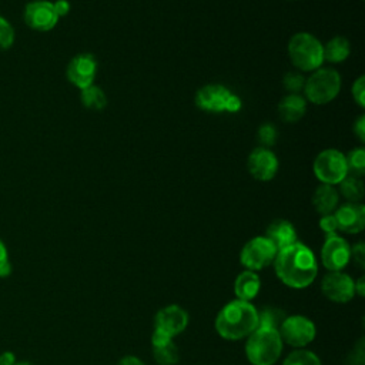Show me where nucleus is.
I'll use <instances>...</instances> for the list:
<instances>
[{"instance_id":"nucleus-2","label":"nucleus","mask_w":365,"mask_h":365,"mask_svg":"<svg viewBox=\"0 0 365 365\" xmlns=\"http://www.w3.org/2000/svg\"><path fill=\"white\" fill-rule=\"evenodd\" d=\"M214 327L227 341L244 339L258 328V311L248 301H230L217 314Z\"/></svg>"},{"instance_id":"nucleus-37","label":"nucleus","mask_w":365,"mask_h":365,"mask_svg":"<svg viewBox=\"0 0 365 365\" xmlns=\"http://www.w3.org/2000/svg\"><path fill=\"white\" fill-rule=\"evenodd\" d=\"M117 365H145V364L134 355H127V356H123Z\"/></svg>"},{"instance_id":"nucleus-9","label":"nucleus","mask_w":365,"mask_h":365,"mask_svg":"<svg viewBox=\"0 0 365 365\" xmlns=\"http://www.w3.org/2000/svg\"><path fill=\"white\" fill-rule=\"evenodd\" d=\"M282 342L295 348H304L317 336L315 324L305 315H287L278 329Z\"/></svg>"},{"instance_id":"nucleus-5","label":"nucleus","mask_w":365,"mask_h":365,"mask_svg":"<svg viewBox=\"0 0 365 365\" xmlns=\"http://www.w3.org/2000/svg\"><path fill=\"white\" fill-rule=\"evenodd\" d=\"M341 90V76L335 68L319 67L305 78L304 98L314 104H327L332 101Z\"/></svg>"},{"instance_id":"nucleus-12","label":"nucleus","mask_w":365,"mask_h":365,"mask_svg":"<svg viewBox=\"0 0 365 365\" xmlns=\"http://www.w3.org/2000/svg\"><path fill=\"white\" fill-rule=\"evenodd\" d=\"M321 291L332 302H349L355 295L354 279L342 271H329L321 279Z\"/></svg>"},{"instance_id":"nucleus-4","label":"nucleus","mask_w":365,"mask_h":365,"mask_svg":"<svg viewBox=\"0 0 365 365\" xmlns=\"http://www.w3.org/2000/svg\"><path fill=\"white\" fill-rule=\"evenodd\" d=\"M324 44L312 34L301 31L288 41V56L294 67L301 71H314L324 63Z\"/></svg>"},{"instance_id":"nucleus-3","label":"nucleus","mask_w":365,"mask_h":365,"mask_svg":"<svg viewBox=\"0 0 365 365\" xmlns=\"http://www.w3.org/2000/svg\"><path fill=\"white\" fill-rule=\"evenodd\" d=\"M282 345L277 329L257 328L247 336L245 356L251 365H274L282 352Z\"/></svg>"},{"instance_id":"nucleus-8","label":"nucleus","mask_w":365,"mask_h":365,"mask_svg":"<svg viewBox=\"0 0 365 365\" xmlns=\"http://www.w3.org/2000/svg\"><path fill=\"white\" fill-rule=\"evenodd\" d=\"M277 250L272 242L265 235H258L244 244L240 252V261L245 269L255 272L271 265Z\"/></svg>"},{"instance_id":"nucleus-19","label":"nucleus","mask_w":365,"mask_h":365,"mask_svg":"<svg viewBox=\"0 0 365 365\" xmlns=\"http://www.w3.org/2000/svg\"><path fill=\"white\" fill-rule=\"evenodd\" d=\"M261 289V278L257 272L245 269L240 272L234 281V294L237 299L248 301L254 299Z\"/></svg>"},{"instance_id":"nucleus-29","label":"nucleus","mask_w":365,"mask_h":365,"mask_svg":"<svg viewBox=\"0 0 365 365\" xmlns=\"http://www.w3.org/2000/svg\"><path fill=\"white\" fill-rule=\"evenodd\" d=\"M257 138L261 143V147L269 148L271 145H274L277 143V138H278L277 127L269 124V123L261 124L258 131H257Z\"/></svg>"},{"instance_id":"nucleus-22","label":"nucleus","mask_w":365,"mask_h":365,"mask_svg":"<svg viewBox=\"0 0 365 365\" xmlns=\"http://www.w3.org/2000/svg\"><path fill=\"white\" fill-rule=\"evenodd\" d=\"M322 47H324V61L334 63V64L345 61L351 53L349 41L342 36L332 37Z\"/></svg>"},{"instance_id":"nucleus-35","label":"nucleus","mask_w":365,"mask_h":365,"mask_svg":"<svg viewBox=\"0 0 365 365\" xmlns=\"http://www.w3.org/2000/svg\"><path fill=\"white\" fill-rule=\"evenodd\" d=\"M53 6L58 17H64L70 11V3L67 0H57L53 3Z\"/></svg>"},{"instance_id":"nucleus-36","label":"nucleus","mask_w":365,"mask_h":365,"mask_svg":"<svg viewBox=\"0 0 365 365\" xmlns=\"http://www.w3.org/2000/svg\"><path fill=\"white\" fill-rule=\"evenodd\" d=\"M17 362V358L14 352L4 351L0 354V365H14Z\"/></svg>"},{"instance_id":"nucleus-40","label":"nucleus","mask_w":365,"mask_h":365,"mask_svg":"<svg viewBox=\"0 0 365 365\" xmlns=\"http://www.w3.org/2000/svg\"><path fill=\"white\" fill-rule=\"evenodd\" d=\"M11 269H13V268H11L10 261L6 262V264H3V265L0 267V278H7V277H10Z\"/></svg>"},{"instance_id":"nucleus-11","label":"nucleus","mask_w":365,"mask_h":365,"mask_svg":"<svg viewBox=\"0 0 365 365\" xmlns=\"http://www.w3.org/2000/svg\"><path fill=\"white\" fill-rule=\"evenodd\" d=\"M23 19L24 23L36 31H50L60 20L53 1L48 0H33L27 3L23 11Z\"/></svg>"},{"instance_id":"nucleus-21","label":"nucleus","mask_w":365,"mask_h":365,"mask_svg":"<svg viewBox=\"0 0 365 365\" xmlns=\"http://www.w3.org/2000/svg\"><path fill=\"white\" fill-rule=\"evenodd\" d=\"M339 202V194L338 190L334 185L321 184L315 188L312 194V205L315 211L321 215L332 214Z\"/></svg>"},{"instance_id":"nucleus-38","label":"nucleus","mask_w":365,"mask_h":365,"mask_svg":"<svg viewBox=\"0 0 365 365\" xmlns=\"http://www.w3.org/2000/svg\"><path fill=\"white\" fill-rule=\"evenodd\" d=\"M354 288H355V294H358L359 297H364V294H365V278H364V275H361L356 281H354Z\"/></svg>"},{"instance_id":"nucleus-41","label":"nucleus","mask_w":365,"mask_h":365,"mask_svg":"<svg viewBox=\"0 0 365 365\" xmlns=\"http://www.w3.org/2000/svg\"><path fill=\"white\" fill-rule=\"evenodd\" d=\"M14 365H34V364L29 362V361H17Z\"/></svg>"},{"instance_id":"nucleus-7","label":"nucleus","mask_w":365,"mask_h":365,"mask_svg":"<svg viewBox=\"0 0 365 365\" xmlns=\"http://www.w3.org/2000/svg\"><path fill=\"white\" fill-rule=\"evenodd\" d=\"M312 171L322 184L338 185L348 175L345 154L335 148L322 150L314 160Z\"/></svg>"},{"instance_id":"nucleus-27","label":"nucleus","mask_w":365,"mask_h":365,"mask_svg":"<svg viewBox=\"0 0 365 365\" xmlns=\"http://www.w3.org/2000/svg\"><path fill=\"white\" fill-rule=\"evenodd\" d=\"M348 174L361 177L365 173V150L364 148H354L345 155Z\"/></svg>"},{"instance_id":"nucleus-26","label":"nucleus","mask_w":365,"mask_h":365,"mask_svg":"<svg viewBox=\"0 0 365 365\" xmlns=\"http://www.w3.org/2000/svg\"><path fill=\"white\" fill-rule=\"evenodd\" d=\"M282 365H322V364H321V359L317 356V354H314L312 351L299 348L288 354Z\"/></svg>"},{"instance_id":"nucleus-1","label":"nucleus","mask_w":365,"mask_h":365,"mask_svg":"<svg viewBox=\"0 0 365 365\" xmlns=\"http://www.w3.org/2000/svg\"><path fill=\"white\" fill-rule=\"evenodd\" d=\"M274 268L279 281L294 289L309 287L318 274V262L314 252L299 241L277 251Z\"/></svg>"},{"instance_id":"nucleus-31","label":"nucleus","mask_w":365,"mask_h":365,"mask_svg":"<svg viewBox=\"0 0 365 365\" xmlns=\"http://www.w3.org/2000/svg\"><path fill=\"white\" fill-rule=\"evenodd\" d=\"M352 97H354V101L362 108L365 107V78L364 76H359L354 84H352Z\"/></svg>"},{"instance_id":"nucleus-34","label":"nucleus","mask_w":365,"mask_h":365,"mask_svg":"<svg viewBox=\"0 0 365 365\" xmlns=\"http://www.w3.org/2000/svg\"><path fill=\"white\" fill-rule=\"evenodd\" d=\"M354 133H355V135L358 137V140L361 143L365 141V117L364 115H361L356 120V123L354 124Z\"/></svg>"},{"instance_id":"nucleus-28","label":"nucleus","mask_w":365,"mask_h":365,"mask_svg":"<svg viewBox=\"0 0 365 365\" xmlns=\"http://www.w3.org/2000/svg\"><path fill=\"white\" fill-rule=\"evenodd\" d=\"M16 40V31L11 23L0 14V50H9Z\"/></svg>"},{"instance_id":"nucleus-32","label":"nucleus","mask_w":365,"mask_h":365,"mask_svg":"<svg viewBox=\"0 0 365 365\" xmlns=\"http://www.w3.org/2000/svg\"><path fill=\"white\" fill-rule=\"evenodd\" d=\"M319 228L322 230V232L325 234V237L335 235V234L338 232V225H336V220H335L334 214H325V215H321V220H319Z\"/></svg>"},{"instance_id":"nucleus-14","label":"nucleus","mask_w":365,"mask_h":365,"mask_svg":"<svg viewBox=\"0 0 365 365\" xmlns=\"http://www.w3.org/2000/svg\"><path fill=\"white\" fill-rule=\"evenodd\" d=\"M351 259V247L338 234L325 237L321 248V261L328 271H342Z\"/></svg>"},{"instance_id":"nucleus-17","label":"nucleus","mask_w":365,"mask_h":365,"mask_svg":"<svg viewBox=\"0 0 365 365\" xmlns=\"http://www.w3.org/2000/svg\"><path fill=\"white\" fill-rule=\"evenodd\" d=\"M265 237L272 242L277 251L287 248L297 242V231L295 227L288 220H274L265 231Z\"/></svg>"},{"instance_id":"nucleus-24","label":"nucleus","mask_w":365,"mask_h":365,"mask_svg":"<svg viewBox=\"0 0 365 365\" xmlns=\"http://www.w3.org/2000/svg\"><path fill=\"white\" fill-rule=\"evenodd\" d=\"M258 311V328H268V329H279L281 324L284 322L287 314L282 308L278 307H264Z\"/></svg>"},{"instance_id":"nucleus-10","label":"nucleus","mask_w":365,"mask_h":365,"mask_svg":"<svg viewBox=\"0 0 365 365\" xmlns=\"http://www.w3.org/2000/svg\"><path fill=\"white\" fill-rule=\"evenodd\" d=\"M187 325L188 314L182 307L177 304L163 307L154 317V332L170 339L184 332Z\"/></svg>"},{"instance_id":"nucleus-15","label":"nucleus","mask_w":365,"mask_h":365,"mask_svg":"<svg viewBox=\"0 0 365 365\" xmlns=\"http://www.w3.org/2000/svg\"><path fill=\"white\" fill-rule=\"evenodd\" d=\"M247 168L255 180L271 181L278 171V158L269 148L259 145L250 153L247 158Z\"/></svg>"},{"instance_id":"nucleus-13","label":"nucleus","mask_w":365,"mask_h":365,"mask_svg":"<svg viewBox=\"0 0 365 365\" xmlns=\"http://www.w3.org/2000/svg\"><path fill=\"white\" fill-rule=\"evenodd\" d=\"M97 74V60L91 53H78L67 64V80L83 90L94 83Z\"/></svg>"},{"instance_id":"nucleus-33","label":"nucleus","mask_w":365,"mask_h":365,"mask_svg":"<svg viewBox=\"0 0 365 365\" xmlns=\"http://www.w3.org/2000/svg\"><path fill=\"white\" fill-rule=\"evenodd\" d=\"M351 258L354 259V262L356 264L358 268L364 269L365 267V244L362 241L354 244V247H351Z\"/></svg>"},{"instance_id":"nucleus-23","label":"nucleus","mask_w":365,"mask_h":365,"mask_svg":"<svg viewBox=\"0 0 365 365\" xmlns=\"http://www.w3.org/2000/svg\"><path fill=\"white\" fill-rule=\"evenodd\" d=\"M338 194H341L346 202H361L364 198V182L361 177H355L348 174L339 184H338Z\"/></svg>"},{"instance_id":"nucleus-30","label":"nucleus","mask_w":365,"mask_h":365,"mask_svg":"<svg viewBox=\"0 0 365 365\" xmlns=\"http://www.w3.org/2000/svg\"><path fill=\"white\" fill-rule=\"evenodd\" d=\"M305 84V77L301 73L289 71L282 77V86L289 94H298L302 91Z\"/></svg>"},{"instance_id":"nucleus-20","label":"nucleus","mask_w":365,"mask_h":365,"mask_svg":"<svg viewBox=\"0 0 365 365\" xmlns=\"http://www.w3.org/2000/svg\"><path fill=\"white\" fill-rule=\"evenodd\" d=\"M307 111V100L299 94H287L278 103V115L285 123L299 121Z\"/></svg>"},{"instance_id":"nucleus-6","label":"nucleus","mask_w":365,"mask_h":365,"mask_svg":"<svg viewBox=\"0 0 365 365\" xmlns=\"http://www.w3.org/2000/svg\"><path fill=\"white\" fill-rule=\"evenodd\" d=\"M195 106L207 113H237L241 110V100L222 84H205L197 90Z\"/></svg>"},{"instance_id":"nucleus-25","label":"nucleus","mask_w":365,"mask_h":365,"mask_svg":"<svg viewBox=\"0 0 365 365\" xmlns=\"http://www.w3.org/2000/svg\"><path fill=\"white\" fill-rule=\"evenodd\" d=\"M80 100H81L83 106H84L86 108H88V110L101 111V110H104L106 106H107L106 93H104L100 87H97V86H94V84H91V86H88V87H86V88L81 90Z\"/></svg>"},{"instance_id":"nucleus-18","label":"nucleus","mask_w":365,"mask_h":365,"mask_svg":"<svg viewBox=\"0 0 365 365\" xmlns=\"http://www.w3.org/2000/svg\"><path fill=\"white\" fill-rule=\"evenodd\" d=\"M153 356L158 365H177L180 361V352L173 339L153 332L151 335Z\"/></svg>"},{"instance_id":"nucleus-16","label":"nucleus","mask_w":365,"mask_h":365,"mask_svg":"<svg viewBox=\"0 0 365 365\" xmlns=\"http://www.w3.org/2000/svg\"><path fill=\"white\" fill-rule=\"evenodd\" d=\"M338 231L346 234H358L365 227V207L361 202H345L332 212Z\"/></svg>"},{"instance_id":"nucleus-39","label":"nucleus","mask_w":365,"mask_h":365,"mask_svg":"<svg viewBox=\"0 0 365 365\" xmlns=\"http://www.w3.org/2000/svg\"><path fill=\"white\" fill-rule=\"evenodd\" d=\"M9 250H7V245L6 242L0 238V267L6 262H9Z\"/></svg>"}]
</instances>
